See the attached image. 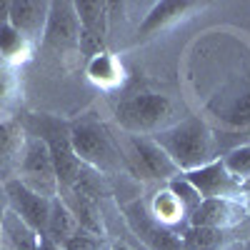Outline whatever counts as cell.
<instances>
[{
	"label": "cell",
	"mask_w": 250,
	"mask_h": 250,
	"mask_svg": "<svg viewBox=\"0 0 250 250\" xmlns=\"http://www.w3.org/2000/svg\"><path fill=\"white\" fill-rule=\"evenodd\" d=\"M150 138L165 150V155L178 165L180 173L203 168V165L220 158L218 135L213 133L210 125L198 115L175 120L170 128H165V130H160Z\"/></svg>",
	"instance_id": "6da1fadb"
},
{
	"label": "cell",
	"mask_w": 250,
	"mask_h": 250,
	"mask_svg": "<svg viewBox=\"0 0 250 250\" xmlns=\"http://www.w3.org/2000/svg\"><path fill=\"white\" fill-rule=\"evenodd\" d=\"M70 143L75 158L85 165V168L105 175H120L125 170V158L120 140L95 118H80L70 123Z\"/></svg>",
	"instance_id": "7a4b0ae2"
},
{
	"label": "cell",
	"mask_w": 250,
	"mask_h": 250,
	"mask_svg": "<svg viewBox=\"0 0 250 250\" xmlns=\"http://www.w3.org/2000/svg\"><path fill=\"white\" fill-rule=\"evenodd\" d=\"M113 115L128 135H155L175 123V103L163 93H133L118 100Z\"/></svg>",
	"instance_id": "3957f363"
},
{
	"label": "cell",
	"mask_w": 250,
	"mask_h": 250,
	"mask_svg": "<svg viewBox=\"0 0 250 250\" xmlns=\"http://www.w3.org/2000/svg\"><path fill=\"white\" fill-rule=\"evenodd\" d=\"M23 128L28 135H35L48 145L53 165H55V175H58V188L60 190L70 188L80 178L83 168H85L75 158L73 143H70V125L53 115H30L28 125H23Z\"/></svg>",
	"instance_id": "277c9868"
},
{
	"label": "cell",
	"mask_w": 250,
	"mask_h": 250,
	"mask_svg": "<svg viewBox=\"0 0 250 250\" xmlns=\"http://www.w3.org/2000/svg\"><path fill=\"white\" fill-rule=\"evenodd\" d=\"M120 148L125 158V170L145 183L165 185L180 175L178 165L165 155V150L150 135H128L125 143H120Z\"/></svg>",
	"instance_id": "5b68a950"
},
{
	"label": "cell",
	"mask_w": 250,
	"mask_h": 250,
	"mask_svg": "<svg viewBox=\"0 0 250 250\" xmlns=\"http://www.w3.org/2000/svg\"><path fill=\"white\" fill-rule=\"evenodd\" d=\"M18 180L28 185L30 190L45 195V198H58L60 188H58V175H55V165H53V158H50V150L48 145L35 138V135H28L25 138V145H23V153L18 158Z\"/></svg>",
	"instance_id": "8992f818"
},
{
	"label": "cell",
	"mask_w": 250,
	"mask_h": 250,
	"mask_svg": "<svg viewBox=\"0 0 250 250\" xmlns=\"http://www.w3.org/2000/svg\"><path fill=\"white\" fill-rule=\"evenodd\" d=\"M123 218L128 223L130 233L140 240L145 250H183V240L178 233L160 225L145 205L143 198H135L123 205Z\"/></svg>",
	"instance_id": "52a82bcc"
},
{
	"label": "cell",
	"mask_w": 250,
	"mask_h": 250,
	"mask_svg": "<svg viewBox=\"0 0 250 250\" xmlns=\"http://www.w3.org/2000/svg\"><path fill=\"white\" fill-rule=\"evenodd\" d=\"M3 190L8 198V208L20 218L25 220L38 235H45V225H48V215H50V198L40 195L35 190H30L28 185H23L18 178H10L3 183Z\"/></svg>",
	"instance_id": "ba28073f"
},
{
	"label": "cell",
	"mask_w": 250,
	"mask_h": 250,
	"mask_svg": "<svg viewBox=\"0 0 250 250\" xmlns=\"http://www.w3.org/2000/svg\"><path fill=\"white\" fill-rule=\"evenodd\" d=\"M208 110L228 128H250V70L208 103Z\"/></svg>",
	"instance_id": "9c48e42d"
},
{
	"label": "cell",
	"mask_w": 250,
	"mask_h": 250,
	"mask_svg": "<svg viewBox=\"0 0 250 250\" xmlns=\"http://www.w3.org/2000/svg\"><path fill=\"white\" fill-rule=\"evenodd\" d=\"M43 43H45V48H53L58 53L78 50L80 23H78L73 3H65V0H55V3H50L48 23H45V30H43Z\"/></svg>",
	"instance_id": "30bf717a"
},
{
	"label": "cell",
	"mask_w": 250,
	"mask_h": 250,
	"mask_svg": "<svg viewBox=\"0 0 250 250\" xmlns=\"http://www.w3.org/2000/svg\"><path fill=\"white\" fill-rule=\"evenodd\" d=\"M183 178L190 183L195 190L200 193L203 200H210V198H235V200H243V185L225 170V165L218 160L203 165V168H195V170H188L183 173Z\"/></svg>",
	"instance_id": "8fae6325"
},
{
	"label": "cell",
	"mask_w": 250,
	"mask_h": 250,
	"mask_svg": "<svg viewBox=\"0 0 250 250\" xmlns=\"http://www.w3.org/2000/svg\"><path fill=\"white\" fill-rule=\"evenodd\" d=\"M248 205L245 200L235 198H210L203 200L195 213L190 215V225L198 228H218V230H235L238 225L248 220Z\"/></svg>",
	"instance_id": "7c38bea8"
},
{
	"label": "cell",
	"mask_w": 250,
	"mask_h": 250,
	"mask_svg": "<svg viewBox=\"0 0 250 250\" xmlns=\"http://www.w3.org/2000/svg\"><path fill=\"white\" fill-rule=\"evenodd\" d=\"M48 13H50V3H45V0H10V25L28 43L43 40Z\"/></svg>",
	"instance_id": "4fadbf2b"
},
{
	"label": "cell",
	"mask_w": 250,
	"mask_h": 250,
	"mask_svg": "<svg viewBox=\"0 0 250 250\" xmlns=\"http://www.w3.org/2000/svg\"><path fill=\"white\" fill-rule=\"evenodd\" d=\"M145 205H148L150 215H153L160 225H165L168 230H173V233H178V235H183V230L190 225V218L185 215V210L180 208V203L175 200V195L168 190V185L155 188L153 195L145 200Z\"/></svg>",
	"instance_id": "5bb4252c"
},
{
	"label": "cell",
	"mask_w": 250,
	"mask_h": 250,
	"mask_svg": "<svg viewBox=\"0 0 250 250\" xmlns=\"http://www.w3.org/2000/svg\"><path fill=\"white\" fill-rule=\"evenodd\" d=\"M38 243L40 235L8 208V213L0 220V245L10 250H38Z\"/></svg>",
	"instance_id": "9a60e30c"
},
{
	"label": "cell",
	"mask_w": 250,
	"mask_h": 250,
	"mask_svg": "<svg viewBox=\"0 0 250 250\" xmlns=\"http://www.w3.org/2000/svg\"><path fill=\"white\" fill-rule=\"evenodd\" d=\"M183 250H223L228 245H233V230H218V228H198L188 225L183 235Z\"/></svg>",
	"instance_id": "2e32d148"
},
{
	"label": "cell",
	"mask_w": 250,
	"mask_h": 250,
	"mask_svg": "<svg viewBox=\"0 0 250 250\" xmlns=\"http://www.w3.org/2000/svg\"><path fill=\"white\" fill-rule=\"evenodd\" d=\"M75 15L80 23V35L90 38H108V3H98V0H83V3H73Z\"/></svg>",
	"instance_id": "e0dca14e"
},
{
	"label": "cell",
	"mask_w": 250,
	"mask_h": 250,
	"mask_svg": "<svg viewBox=\"0 0 250 250\" xmlns=\"http://www.w3.org/2000/svg\"><path fill=\"white\" fill-rule=\"evenodd\" d=\"M80 230V223L75 220V215L70 213V208L62 203L60 198H53L50 203V215H48V225H45V235L58 243L65 245L75 233Z\"/></svg>",
	"instance_id": "ac0fdd59"
},
{
	"label": "cell",
	"mask_w": 250,
	"mask_h": 250,
	"mask_svg": "<svg viewBox=\"0 0 250 250\" xmlns=\"http://www.w3.org/2000/svg\"><path fill=\"white\" fill-rule=\"evenodd\" d=\"M25 138V128L18 120H0V170L10 163H18Z\"/></svg>",
	"instance_id": "d6986e66"
},
{
	"label": "cell",
	"mask_w": 250,
	"mask_h": 250,
	"mask_svg": "<svg viewBox=\"0 0 250 250\" xmlns=\"http://www.w3.org/2000/svg\"><path fill=\"white\" fill-rule=\"evenodd\" d=\"M190 8H195L193 3H155L150 5V13L145 15V20L138 25V35L148 38L155 30H160L163 25H168L170 20H178L183 13H188Z\"/></svg>",
	"instance_id": "ffe728a7"
},
{
	"label": "cell",
	"mask_w": 250,
	"mask_h": 250,
	"mask_svg": "<svg viewBox=\"0 0 250 250\" xmlns=\"http://www.w3.org/2000/svg\"><path fill=\"white\" fill-rule=\"evenodd\" d=\"M88 75H90L93 83H98L100 88H113L123 78V68L115 60V55L105 50V53H100V55L88 60Z\"/></svg>",
	"instance_id": "44dd1931"
},
{
	"label": "cell",
	"mask_w": 250,
	"mask_h": 250,
	"mask_svg": "<svg viewBox=\"0 0 250 250\" xmlns=\"http://www.w3.org/2000/svg\"><path fill=\"white\" fill-rule=\"evenodd\" d=\"M220 163L225 165V170L243 185L250 178V143L233 145L230 150H225L220 155Z\"/></svg>",
	"instance_id": "7402d4cb"
},
{
	"label": "cell",
	"mask_w": 250,
	"mask_h": 250,
	"mask_svg": "<svg viewBox=\"0 0 250 250\" xmlns=\"http://www.w3.org/2000/svg\"><path fill=\"white\" fill-rule=\"evenodd\" d=\"M165 185H168V190L175 195V200L180 203V208H183V210H185V215L188 218H190L193 213H195V208L203 203V198H200V193L195 190V188L190 185V183H188L185 178H183V173L178 175V178H173V180H168V183H165Z\"/></svg>",
	"instance_id": "603a6c76"
},
{
	"label": "cell",
	"mask_w": 250,
	"mask_h": 250,
	"mask_svg": "<svg viewBox=\"0 0 250 250\" xmlns=\"http://www.w3.org/2000/svg\"><path fill=\"white\" fill-rule=\"evenodd\" d=\"M28 40L20 35L13 25H3L0 28V58H5V60H18V58H23L25 50H28Z\"/></svg>",
	"instance_id": "cb8c5ba5"
},
{
	"label": "cell",
	"mask_w": 250,
	"mask_h": 250,
	"mask_svg": "<svg viewBox=\"0 0 250 250\" xmlns=\"http://www.w3.org/2000/svg\"><path fill=\"white\" fill-rule=\"evenodd\" d=\"M62 250H103V238L80 228V230L62 245Z\"/></svg>",
	"instance_id": "d4e9b609"
},
{
	"label": "cell",
	"mask_w": 250,
	"mask_h": 250,
	"mask_svg": "<svg viewBox=\"0 0 250 250\" xmlns=\"http://www.w3.org/2000/svg\"><path fill=\"white\" fill-rule=\"evenodd\" d=\"M10 25V0H0V28Z\"/></svg>",
	"instance_id": "484cf974"
},
{
	"label": "cell",
	"mask_w": 250,
	"mask_h": 250,
	"mask_svg": "<svg viewBox=\"0 0 250 250\" xmlns=\"http://www.w3.org/2000/svg\"><path fill=\"white\" fill-rule=\"evenodd\" d=\"M38 250H62V245L53 243L48 235H40V243H38Z\"/></svg>",
	"instance_id": "4316f807"
},
{
	"label": "cell",
	"mask_w": 250,
	"mask_h": 250,
	"mask_svg": "<svg viewBox=\"0 0 250 250\" xmlns=\"http://www.w3.org/2000/svg\"><path fill=\"white\" fill-rule=\"evenodd\" d=\"M8 213V198H5V190L3 185H0V220H3V215Z\"/></svg>",
	"instance_id": "83f0119b"
},
{
	"label": "cell",
	"mask_w": 250,
	"mask_h": 250,
	"mask_svg": "<svg viewBox=\"0 0 250 250\" xmlns=\"http://www.w3.org/2000/svg\"><path fill=\"white\" fill-rule=\"evenodd\" d=\"M113 250H140V248H133V245H128V243H115Z\"/></svg>",
	"instance_id": "f1b7e54d"
},
{
	"label": "cell",
	"mask_w": 250,
	"mask_h": 250,
	"mask_svg": "<svg viewBox=\"0 0 250 250\" xmlns=\"http://www.w3.org/2000/svg\"><path fill=\"white\" fill-rule=\"evenodd\" d=\"M243 193H245V195H250V178L243 183Z\"/></svg>",
	"instance_id": "f546056e"
},
{
	"label": "cell",
	"mask_w": 250,
	"mask_h": 250,
	"mask_svg": "<svg viewBox=\"0 0 250 250\" xmlns=\"http://www.w3.org/2000/svg\"><path fill=\"white\" fill-rule=\"evenodd\" d=\"M0 250H10V248H5V245H0Z\"/></svg>",
	"instance_id": "4dcf8cb0"
}]
</instances>
